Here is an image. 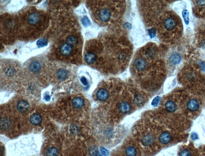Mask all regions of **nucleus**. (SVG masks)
<instances>
[{"instance_id":"obj_1","label":"nucleus","mask_w":205,"mask_h":156,"mask_svg":"<svg viewBox=\"0 0 205 156\" xmlns=\"http://www.w3.org/2000/svg\"><path fill=\"white\" fill-rule=\"evenodd\" d=\"M108 3H102V6H100L98 9L97 16L99 22L106 23L109 22L112 16L113 9L112 6H108Z\"/></svg>"},{"instance_id":"obj_2","label":"nucleus","mask_w":205,"mask_h":156,"mask_svg":"<svg viewBox=\"0 0 205 156\" xmlns=\"http://www.w3.org/2000/svg\"><path fill=\"white\" fill-rule=\"evenodd\" d=\"M177 24V21L175 17L172 15L167 16L163 19V27L165 31H173L176 29Z\"/></svg>"},{"instance_id":"obj_3","label":"nucleus","mask_w":205,"mask_h":156,"mask_svg":"<svg viewBox=\"0 0 205 156\" xmlns=\"http://www.w3.org/2000/svg\"><path fill=\"white\" fill-rule=\"evenodd\" d=\"M27 20L28 23L31 25H37L41 21V15L38 12H33L30 14Z\"/></svg>"},{"instance_id":"obj_4","label":"nucleus","mask_w":205,"mask_h":156,"mask_svg":"<svg viewBox=\"0 0 205 156\" xmlns=\"http://www.w3.org/2000/svg\"><path fill=\"white\" fill-rule=\"evenodd\" d=\"M109 93L108 90L104 88L100 89L96 93V97L100 101H104L108 99Z\"/></svg>"},{"instance_id":"obj_5","label":"nucleus","mask_w":205,"mask_h":156,"mask_svg":"<svg viewBox=\"0 0 205 156\" xmlns=\"http://www.w3.org/2000/svg\"><path fill=\"white\" fill-rule=\"evenodd\" d=\"M73 47L72 46L67 43H64L61 45L59 49L60 54L64 56L69 55L73 51Z\"/></svg>"},{"instance_id":"obj_6","label":"nucleus","mask_w":205,"mask_h":156,"mask_svg":"<svg viewBox=\"0 0 205 156\" xmlns=\"http://www.w3.org/2000/svg\"><path fill=\"white\" fill-rule=\"evenodd\" d=\"M85 61L89 64H93L95 63L97 60L96 55L93 52L88 51L85 55Z\"/></svg>"},{"instance_id":"obj_7","label":"nucleus","mask_w":205,"mask_h":156,"mask_svg":"<svg viewBox=\"0 0 205 156\" xmlns=\"http://www.w3.org/2000/svg\"><path fill=\"white\" fill-rule=\"evenodd\" d=\"M187 107L189 111L193 112L198 110L199 107V104L196 100L192 99L188 102Z\"/></svg>"},{"instance_id":"obj_8","label":"nucleus","mask_w":205,"mask_h":156,"mask_svg":"<svg viewBox=\"0 0 205 156\" xmlns=\"http://www.w3.org/2000/svg\"><path fill=\"white\" fill-rule=\"evenodd\" d=\"M29 105L26 101L21 100L17 104V108L18 111L21 112H26L29 109Z\"/></svg>"},{"instance_id":"obj_9","label":"nucleus","mask_w":205,"mask_h":156,"mask_svg":"<svg viewBox=\"0 0 205 156\" xmlns=\"http://www.w3.org/2000/svg\"><path fill=\"white\" fill-rule=\"evenodd\" d=\"M72 105L76 109H81L84 105V100L81 97H75L72 101Z\"/></svg>"},{"instance_id":"obj_10","label":"nucleus","mask_w":205,"mask_h":156,"mask_svg":"<svg viewBox=\"0 0 205 156\" xmlns=\"http://www.w3.org/2000/svg\"><path fill=\"white\" fill-rule=\"evenodd\" d=\"M171 136L168 132H163L160 135L159 137V140L161 143L167 144L170 141Z\"/></svg>"},{"instance_id":"obj_11","label":"nucleus","mask_w":205,"mask_h":156,"mask_svg":"<svg viewBox=\"0 0 205 156\" xmlns=\"http://www.w3.org/2000/svg\"><path fill=\"white\" fill-rule=\"evenodd\" d=\"M41 64L40 62L37 60H34L30 64L29 69L33 73H37L41 69Z\"/></svg>"},{"instance_id":"obj_12","label":"nucleus","mask_w":205,"mask_h":156,"mask_svg":"<svg viewBox=\"0 0 205 156\" xmlns=\"http://www.w3.org/2000/svg\"><path fill=\"white\" fill-rule=\"evenodd\" d=\"M130 104L127 102H123L119 106V110L122 113H127L130 111Z\"/></svg>"},{"instance_id":"obj_13","label":"nucleus","mask_w":205,"mask_h":156,"mask_svg":"<svg viewBox=\"0 0 205 156\" xmlns=\"http://www.w3.org/2000/svg\"><path fill=\"white\" fill-rule=\"evenodd\" d=\"M30 121L33 125H40L42 121V118L38 114H34L31 116Z\"/></svg>"},{"instance_id":"obj_14","label":"nucleus","mask_w":205,"mask_h":156,"mask_svg":"<svg viewBox=\"0 0 205 156\" xmlns=\"http://www.w3.org/2000/svg\"><path fill=\"white\" fill-rule=\"evenodd\" d=\"M165 107L167 111L170 112H173L176 111V105L172 101H168L165 104Z\"/></svg>"},{"instance_id":"obj_15","label":"nucleus","mask_w":205,"mask_h":156,"mask_svg":"<svg viewBox=\"0 0 205 156\" xmlns=\"http://www.w3.org/2000/svg\"><path fill=\"white\" fill-rule=\"evenodd\" d=\"M66 43L73 46H76L78 43V40L75 36L70 35L67 38Z\"/></svg>"},{"instance_id":"obj_16","label":"nucleus","mask_w":205,"mask_h":156,"mask_svg":"<svg viewBox=\"0 0 205 156\" xmlns=\"http://www.w3.org/2000/svg\"><path fill=\"white\" fill-rule=\"evenodd\" d=\"M153 137L150 134H147L142 139V143L144 145L147 146L151 145L153 141Z\"/></svg>"},{"instance_id":"obj_17","label":"nucleus","mask_w":205,"mask_h":156,"mask_svg":"<svg viewBox=\"0 0 205 156\" xmlns=\"http://www.w3.org/2000/svg\"><path fill=\"white\" fill-rule=\"evenodd\" d=\"M58 78L60 80H64L68 76V73L66 70L61 69L59 70L57 73Z\"/></svg>"},{"instance_id":"obj_18","label":"nucleus","mask_w":205,"mask_h":156,"mask_svg":"<svg viewBox=\"0 0 205 156\" xmlns=\"http://www.w3.org/2000/svg\"><path fill=\"white\" fill-rule=\"evenodd\" d=\"M126 156H136L137 152L133 146H128L125 150Z\"/></svg>"},{"instance_id":"obj_19","label":"nucleus","mask_w":205,"mask_h":156,"mask_svg":"<svg viewBox=\"0 0 205 156\" xmlns=\"http://www.w3.org/2000/svg\"><path fill=\"white\" fill-rule=\"evenodd\" d=\"M144 101V98L140 94L137 95L134 99V102L136 104L138 105H142Z\"/></svg>"},{"instance_id":"obj_20","label":"nucleus","mask_w":205,"mask_h":156,"mask_svg":"<svg viewBox=\"0 0 205 156\" xmlns=\"http://www.w3.org/2000/svg\"><path fill=\"white\" fill-rule=\"evenodd\" d=\"M37 45L39 48L43 47L46 46L48 44V41L46 39L42 38L39 39L37 42Z\"/></svg>"},{"instance_id":"obj_21","label":"nucleus","mask_w":205,"mask_h":156,"mask_svg":"<svg viewBox=\"0 0 205 156\" xmlns=\"http://www.w3.org/2000/svg\"><path fill=\"white\" fill-rule=\"evenodd\" d=\"M171 60L173 63L177 64L180 62V60H181V57L179 55L175 54L171 57Z\"/></svg>"},{"instance_id":"obj_22","label":"nucleus","mask_w":205,"mask_h":156,"mask_svg":"<svg viewBox=\"0 0 205 156\" xmlns=\"http://www.w3.org/2000/svg\"><path fill=\"white\" fill-rule=\"evenodd\" d=\"M182 16L184 19L185 23L187 25L189 23V13L188 10H184L182 12Z\"/></svg>"},{"instance_id":"obj_23","label":"nucleus","mask_w":205,"mask_h":156,"mask_svg":"<svg viewBox=\"0 0 205 156\" xmlns=\"http://www.w3.org/2000/svg\"><path fill=\"white\" fill-rule=\"evenodd\" d=\"M90 153L91 156H101L97 148L95 147H92L90 148Z\"/></svg>"},{"instance_id":"obj_24","label":"nucleus","mask_w":205,"mask_h":156,"mask_svg":"<svg viewBox=\"0 0 205 156\" xmlns=\"http://www.w3.org/2000/svg\"><path fill=\"white\" fill-rule=\"evenodd\" d=\"M179 156H191V153L188 150H183L180 153Z\"/></svg>"},{"instance_id":"obj_25","label":"nucleus","mask_w":205,"mask_h":156,"mask_svg":"<svg viewBox=\"0 0 205 156\" xmlns=\"http://www.w3.org/2000/svg\"><path fill=\"white\" fill-rule=\"evenodd\" d=\"M82 22L83 24L85 26H88V25H90V20H89L88 18L86 16L84 17L83 19H82Z\"/></svg>"},{"instance_id":"obj_26","label":"nucleus","mask_w":205,"mask_h":156,"mask_svg":"<svg viewBox=\"0 0 205 156\" xmlns=\"http://www.w3.org/2000/svg\"><path fill=\"white\" fill-rule=\"evenodd\" d=\"M156 30L155 28H152L151 29L149 30V34L151 38L156 36Z\"/></svg>"},{"instance_id":"obj_27","label":"nucleus","mask_w":205,"mask_h":156,"mask_svg":"<svg viewBox=\"0 0 205 156\" xmlns=\"http://www.w3.org/2000/svg\"><path fill=\"white\" fill-rule=\"evenodd\" d=\"M14 72V69L12 67L8 68V69L7 70V72H6V74L8 76H11L12 75H13Z\"/></svg>"},{"instance_id":"obj_28","label":"nucleus","mask_w":205,"mask_h":156,"mask_svg":"<svg viewBox=\"0 0 205 156\" xmlns=\"http://www.w3.org/2000/svg\"><path fill=\"white\" fill-rule=\"evenodd\" d=\"M100 150L101 153L104 155L107 156L109 155V152H108V150L105 149V148H103V147H101Z\"/></svg>"},{"instance_id":"obj_29","label":"nucleus","mask_w":205,"mask_h":156,"mask_svg":"<svg viewBox=\"0 0 205 156\" xmlns=\"http://www.w3.org/2000/svg\"><path fill=\"white\" fill-rule=\"evenodd\" d=\"M81 81L84 85H88V81H87V79L84 77H81Z\"/></svg>"},{"instance_id":"obj_30","label":"nucleus","mask_w":205,"mask_h":156,"mask_svg":"<svg viewBox=\"0 0 205 156\" xmlns=\"http://www.w3.org/2000/svg\"><path fill=\"white\" fill-rule=\"evenodd\" d=\"M159 100H160V98L159 97H158L155 98V99L153 101V103H152L153 105L156 106V105H158V103L159 102Z\"/></svg>"},{"instance_id":"obj_31","label":"nucleus","mask_w":205,"mask_h":156,"mask_svg":"<svg viewBox=\"0 0 205 156\" xmlns=\"http://www.w3.org/2000/svg\"><path fill=\"white\" fill-rule=\"evenodd\" d=\"M192 138L193 140H195L198 138V137L196 134L193 133L192 136Z\"/></svg>"},{"instance_id":"obj_32","label":"nucleus","mask_w":205,"mask_h":156,"mask_svg":"<svg viewBox=\"0 0 205 156\" xmlns=\"http://www.w3.org/2000/svg\"><path fill=\"white\" fill-rule=\"evenodd\" d=\"M50 98V96H48V95H47V96H45V99L46 100H49Z\"/></svg>"},{"instance_id":"obj_33","label":"nucleus","mask_w":205,"mask_h":156,"mask_svg":"<svg viewBox=\"0 0 205 156\" xmlns=\"http://www.w3.org/2000/svg\"><path fill=\"white\" fill-rule=\"evenodd\" d=\"M138 54H137V55H136V57H135V58H136V57H137V56L138 55ZM135 59H134V60H135ZM132 67H133V63Z\"/></svg>"}]
</instances>
